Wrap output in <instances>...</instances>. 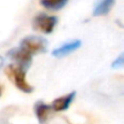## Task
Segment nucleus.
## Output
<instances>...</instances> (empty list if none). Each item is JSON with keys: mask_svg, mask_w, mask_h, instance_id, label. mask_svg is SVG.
Listing matches in <instances>:
<instances>
[{"mask_svg": "<svg viewBox=\"0 0 124 124\" xmlns=\"http://www.w3.org/2000/svg\"><path fill=\"white\" fill-rule=\"evenodd\" d=\"M34 112H35V116H37L39 123L40 124H45L49 120L52 109H51V106L50 105H46L43 101H38L34 105Z\"/></svg>", "mask_w": 124, "mask_h": 124, "instance_id": "obj_7", "label": "nucleus"}, {"mask_svg": "<svg viewBox=\"0 0 124 124\" xmlns=\"http://www.w3.org/2000/svg\"><path fill=\"white\" fill-rule=\"evenodd\" d=\"M114 1L116 0H97V3L94 8L93 15L94 16H106L111 11Z\"/></svg>", "mask_w": 124, "mask_h": 124, "instance_id": "obj_8", "label": "nucleus"}, {"mask_svg": "<svg viewBox=\"0 0 124 124\" xmlns=\"http://www.w3.org/2000/svg\"><path fill=\"white\" fill-rule=\"evenodd\" d=\"M26 72H27V70H24L23 67H21L18 65H9L5 68V74L14 83V85L17 89H20L21 91L29 94L34 89L27 82V79H26Z\"/></svg>", "mask_w": 124, "mask_h": 124, "instance_id": "obj_1", "label": "nucleus"}, {"mask_svg": "<svg viewBox=\"0 0 124 124\" xmlns=\"http://www.w3.org/2000/svg\"><path fill=\"white\" fill-rule=\"evenodd\" d=\"M70 0H40V4L43 8L50 11H58L63 9Z\"/></svg>", "mask_w": 124, "mask_h": 124, "instance_id": "obj_9", "label": "nucleus"}, {"mask_svg": "<svg viewBox=\"0 0 124 124\" xmlns=\"http://www.w3.org/2000/svg\"><path fill=\"white\" fill-rule=\"evenodd\" d=\"M57 24V17L47 15L45 12H40L34 16L32 21V26L35 31L41 32L43 34H51Z\"/></svg>", "mask_w": 124, "mask_h": 124, "instance_id": "obj_3", "label": "nucleus"}, {"mask_svg": "<svg viewBox=\"0 0 124 124\" xmlns=\"http://www.w3.org/2000/svg\"><path fill=\"white\" fill-rule=\"evenodd\" d=\"M80 46H82V40H79V39L71 40V41H68V43L62 44V45L58 46L57 49H55V50L52 51V56H55V57H57V58L68 56V55H71L72 52H74L76 50H78Z\"/></svg>", "mask_w": 124, "mask_h": 124, "instance_id": "obj_5", "label": "nucleus"}, {"mask_svg": "<svg viewBox=\"0 0 124 124\" xmlns=\"http://www.w3.org/2000/svg\"><path fill=\"white\" fill-rule=\"evenodd\" d=\"M47 44L49 43L46 39H44L41 37H37V35H31V37H26L21 40L20 47H22L23 50H26L28 54H31L33 56L35 54L46 52Z\"/></svg>", "mask_w": 124, "mask_h": 124, "instance_id": "obj_2", "label": "nucleus"}, {"mask_svg": "<svg viewBox=\"0 0 124 124\" xmlns=\"http://www.w3.org/2000/svg\"><path fill=\"white\" fill-rule=\"evenodd\" d=\"M1 94H3V85L0 84V96H1Z\"/></svg>", "mask_w": 124, "mask_h": 124, "instance_id": "obj_12", "label": "nucleus"}, {"mask_svg": "<svg viewBox=\"0 0 124 124\" xmlns=\"http://www.w3.org/2000/svg\"><path fill=\"white\" fill-rule=\"evenodd\" d=\"M74 97H76V91H72V93H70L67 95H63V96H61V97L54 100L52 103L50 105L51 109L54 112H63V111L68 109V107L73 102Z\"/></svg>", "mask_w": 124, "mask_h": 124, "instance_id": "obj_6", "label": "nucleus"}, {"mask_svg": "<svg viewBox=\"0 0 124 124\" xmlns=\"http://www.w3.org/2000/svg\"><path fill=\"white\" fill-rule=\"evenodd\" d=\"M4 65V58L1 57V56H0V68H1V66Z\"/></svg>", "mask_w": 124, "mask_h": 124, "instance_id": "obj_11", "label": "nucleus"}, {"mask_svg": "<svg viewBox=\"0 0 124 124\" xmlns=\"http://www.w3.org/2000/svg\"><path fill=\"white\" fill-rule=\"evenodd\" d=\"M8 56L16 62V65L23 67V68L27 70V71H28V68L31 67L32 61H33L32 55L28 54L26 50H23V49L20 47V46L9 50V51H8Z\"/></svg>", "mask_w": 124, "mask_h": 124, "instance_id": "obj_4", "label": "nucleus"}, {"mask_svg": "<svg viewBox=\"0 0 124 124\" xmlns=\"http://www.w3.org/2000/svg\"><path fill=\"white\" fill-rule=\"evenodd\" d=\"M123 61H124V54H120L119 57L112 63L113 68H119V67H122V66H123Z\"/></svg>", "mask_w": 124, "mask_h": 124, "instance_id": "obj_10", "label": "nucleus"}]
</instances>
